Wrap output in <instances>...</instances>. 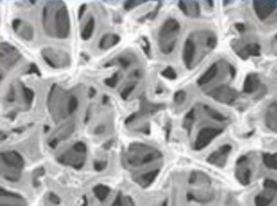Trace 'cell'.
I'll use <instances>...</instances> for the list:
<instances>
[{
	"instance_id": "1",
	"label": "cell",
	"mask_w": 277,
	"mask_h": 206,
	"mask_svg": "<svg viewBox=\"0 0 277 206\" xmlns=\"http://www.w3.org/2000/svg\"><path fill=\"white\" fill-rule=\"evenodd\" d=\"M42 23L47 34L60 39L68 38L70 33L69 11L64 2L50 1L42 11Z\"/></svg>"
},
{
	"instance_id": "2",
	"label": "cell",
	"mask_w": 277,
	"mask_h": 206,
	"mask_svg": "<svg viewBox=\"0 0 277 206\" xmlns=\"http://www.w3.org/2000/svg\"><path fill=\"white\" fill-rule=\"evenodd\" d=\"M180 25L174 18H169L161 26L158 34L159 48L162 53L171 54L176 46Z\"/></svg>"
},
{
	"instance_id": "3",
	"label": "cell",
	"mask_w": 277,
	"mask_h": 206,
	"mask_svg": "<svg viewBox=\"0 0 277 206\" xmlns=\"http://www.w3.org/2000/svg\"><path fill=\"white\" fill-rule=\"evenodd\" d=\"M42 58L46 63L53 69H63L70 65V58L63 50L46 48L41 51Z\"/></svg>"
},
{
	"instance_id": "4",
	"label": "cell",
	"mask_w": 277,
	"mask_h": 206,
	"mask_svg": "<svg viewBox=\"0 0 277 206\" xmlns=\"http://www.w3.org/2000/svg\"><path fill=\"white\" fill-rule=\"evenodd\" d=\"M277 182L267 178L263 183V190L255 197V206H270L277 197Z\"/></svg>"
},
{
	"instance_id": "5",
	"label": "cell",
	"mask_w": 277,
	"mask_h": 206,
	"mask_svg": "<svg viewBox=\"0 0 277 206\" xmlns=\"http://www.w3.org/2000/svg\"><path fill=\"white\" fill-rule=\"evenodd\" d=\"M209 95L219 103L232 105L237 100L239 94L236 90H234L228 85L223 84V85L218 86L216 88L212 90L209 93Z\"/></svg>"
},
{
	"instance_id": "6",
	"label": "cell",
	"mask_w": 277,
	"mask_h": 206,
	"mask_svg": "<svg viewBox=\"0 0 277 206\" xmlns=\"http://www.w3.org/2000/svg\"><path fill=\"white\" fill-rule=\"evenodd\" d=\"M223 133V128H204L199 131L197 139L195 141V149L200 151L207 147L214 138L217 137L219 135Z\"/></svg>"
},
{
	"instance_id": "7",
	"label": "cell",
	"mask_w": 277,
	"mask_h": 206,
	"mask_svg": "<svg viewBox=\"0 0 277 206\" xmlns=\"http://www.w3.org/2000/svg\"><path fill=\"white\" fill-rule=\"evenodd\" d=\"M235 176L243 186H247L251 181V170L247 156H241L236 163Z\"/></svg>"
},
{
	"instance_id": "8",
	"label": "cell",
	"mask_w": 277,
	"mask_h": 206,
	"mask_svg": "<svg viewBox=\"0 0 277 206\" xmlns=\"http://www.w3.org/2000/svg\"><path fill=\"white\" fill-rule=\"evenodd\" d=\"M253 7L257 17L261 21L267 19L273 12L277 8V1L275 0H261L254 1Z\"/></svg>"
},
{
	"instance_id": "9",
	"label": "cell",
	"mask_w": 277,
	"mask_h": 206,
	"mask_svg": "<svg viewBox=\"0 0 277 206\" xmlns=\"http://www.w3.org/2000/svg\"><path fill=\"white\" fill-rule=\"evenodd\" d=\"M20 59V54L15 47L6 42L1 43V63L2 66L11 68Z\"/></svg>"
},
{
	"instance_id": "10",
	"label": "cell",
	"mask_w": 277,
	"mask_h": 206,
	"mask_svg": "<svg viewBox=\"0 0 277 206\" xmlns=\"http://www.w3.org/2000/svg\"><path fill=\"white\" fill-rule=\"evenodd\" d=\"M231 151L232 146L230 144H223L209 155L208 162L217 167H223L227 162L228 156Z\"/></svg>"
},
{
	"instance_id": "11",
	"label": "cell",
	"mask_w": 277,
	"mask_h": 206,
	"mask_svg": "<svg viewBox=\"0 0 277 206\" xmlns=\"http://www.w3.org/2000/svg\"><path fill=\"white\" fill-rule=\"evenodd\" d=\"M196 53H197V48L193 40L190 39H187L183 48L184 64L187 67V69H191Z\"/></svg>"
},
{
	"instance_id": "12",
	"label": "cell",
	"mask_w": 277,
	"mask_h": 206,
	"mask_svg": "<svg viewBox=\"0 0 277 206\" xmlns=\"http://www.w3.org/2000/svg\"><path fill=\"white\" fill-rule=\"evenodd\" d=\"M13 30L26 40H31L34 37V31L30 25H25L20 19H15L12 24Z\"/></svg>"
},
{
	"instance_id": "13",
	"label": "cell",
	"mask_w": 277,
	"mask_h": 206,
	"mask_svg": "<svg viewBox=\"0 0 277 206\" xmlns=\"http://www.w3.org/2000/svg\"><path fill=\"white\" fill-rule=\"evenodd\" d=\"M178 7L184 15L190 17H198L200 15V7L196 1H179Z\"/></svg>"
},
{
	"instance_id": "14",
	"label": "cell",
	"mask_w": 277,
	"mask_h": 206,
	"mask_svg": "<svg viewBox=\"0 0 277 206\" xmlns=\"http://www.w3.org/2000/svg\"><path fill=\"white\" fill-rule=\"evenodd\" d=\"M260 84V79L257 74H249L247 75L244 85H243V92L247 94H251L257 91Z\"/></svg>"
},
{
	"instance_id": "15",
	"label": "cell",
	"mask_w": 277,
	"mask_h": 206,
	"mask_svg": "<svg viewBox=\"0 0 277 206\" xmlns=\"http://www.w3.org/2000/svg\"><path fill=\"white\" fill-rule=\"evenodd\" d=\"M189 199L198 203H208L213 199V192L211 190H200V191H192L188 193Z\"/></svg>"
},
{
	"instance_id": "16",
	"label": "cell",
	"mask_w": 277,
	"mask_h": 206,
	"mask_svg": "<svg viewBox=\"0 0 277 206\" xmlns=\"http://www.w3.org/2000/svg\"><path fill=\"white\" fill-rule=\"evenodd\" d=\"M119 40H120V37L118 34H108L104 35L100 40L99 48L104 49V50H107V49L114 47L115 45L118 44Z\"/></svg>"
},
{
	"instance_id": "17",
	"label": "cell",
	"mask_w": 277,
	"mask_h": 206,
	"mask_svg": "<svg viewBox=\"0 0 277 206\" xmlns=\"http://www.w3.org/2000/svg\"><path fill=\"white\" fill-rule=\"evenodd\" d=\"M266 122L268 128L277 131V102L273 103L267 109Z\"/></svg>"
},
{
	"instance_id": "18",
	"label": "cell",
	"mask_w": 277,
	"mask_h": 206,
	"mask_svg": "<svg viewBox=\"0 0 277 206\" xmlns=\"http://www.w3.org/2000/svg\"><path fill=\"white\" fill-rule=\"evenodd\" d=\"M238 54L242 59H246L249 56L258 57L261 54V48L257 43H249L241 49V51L238 52Z\"/></svg>"
},
{
	"instance_id": "19",
	"label": "cell",
	"mask_w": 277,
	"mask_h": 206,
	"mask_svg": "<svg viewBox=\"0 0 277 206\" xmlns=\"http://www.w3.org/2000/svg\"><path fill=\"white\" fill-rule=\"evenodd\" d=\"M218 65L216 63L212 65L209 69L204 73L201 77L198 80V84L199 86H203L205 84L210 83L213 80L215 75L217 74Z\"/></svg>"
},
{
	"instance_id": "20",
	"label": "cell",
	"mask_w": 277,
	"mask_h": 206,
	"mask_svg": "<svg viewBox=\"0 0 277 206\" xmlns=\"http://www.w3.org/2000/svg\"><path fill=\"white\" fill-rule=\"evenodd\" d=\"M94 27H95V20L94 17H90L87 21L86 25L84 27V29L81 33V38L84 40H88L92 37L94 33Z\"/></svg>"
},
{
	"instance_id": "21",
	"label": "cell",
	"mask_w": 277,
	"mask_h": 206,
	"mask_svg": "<svg viewBox=\"0 0 277 206\" xmlns=\"http://www.w3.org/2000/svg\"><path fill=\"white\" fill-rule=\"evenodd\" d=\"M263 162L269 170L277 171V153L263 154Z\"/></svg>"
},
{
	"instance_id": "22",
	"label": "cell",
	"mask_w": 277,
	"mask_h": 206,
	"mask_svg": "<svg viewBox=\"0 0 277 206\" xmlns=\"http://www.w3.org/2000/svg\"><path fill=\"white\" fill-rule=\"evenodd\" d=\"M204 109H205L206 113L208 114V116H209L213 120H216L219 122H223V121H226V119H227V118L225 116H223L222 113L219 112L213 108H210L209 106H205Z\"/></svg>"
},
{
	"instance_id": "23",
	"label": "cell",
	"mask_w": 277,
	"mask_h": 206,
	"mask_svg": "<svg viewBox=\"0 0 277 206\" xmlns=\"http://www.w3.org/2000/svg\"><path fill=\"white\" fill-rule=\"evenodd\" d=\"M194 121H195V111H194V109H192L191 111H189L187 114L186 118L184 119V128L189 131L192 128Z\"/></svg>"
},
{
	"instance_id": "24",
	"label": "cell",
	"mask_w": 277,
	"mask_h": 206,
	"mask_svg": "<svg viewBox=\"0 0 277 206\" xmlns=\"http://www.w3.org/2000/svg\"><path fill=\"white\" fill-rule=\"evenodd\" d=\"M119 81V73H115L112 74L109 78L105 79L104 80V84H106L108 87L110 88H114Z\"/></svg>"
},
{
	"instance_id": "25",
	"label": "cell",
	"mask_w": 277,
	"mask_h": 206,
	"mask_svg": "<svg viewBox=\"0 0 277 206\" xmlns=\"http://www.w3.org/2000/svg\"><path fill=\"white\" fill-rule=\"evenodd\" d=\"M137 83H131V84H128L125 88L122 90V92L120 93V96L122 97L124 100H127L131 93L133 92L135 88H136Z\"/></svg>"
},
{
	"instance_id": "26",
	"label": "cell",
	"mask_w": 277,
	"mask_h": 206,
	"mask_svg": "<svg viewBox=\"0 0 277 206\" xmlns=\"http://www.w3.org/2000/svg\"><path fill=\"white\" fill-rule=\"evenodd\" d=\"M162 75L164 76L165 78L171 79V80L177 78V74L172 67H168V68L164 69V71H162Z\"/></svg>"
},
{
	"instance_id": "27",
	"label": "cell",
	"mask_w": 277,
	"mask_h": 206,
	"mask_svg": "<svg viewBox=\"0 0 277 206\" xmlns=\"http://www.w3.org/2000/svg\"><path fill=\"white\" fill-rule=\"evenodd\" d=\"M116 61H117V64L122 67V69H128L131 64V60L129 59V57H125V56H120L116 59Z\"/></svg>"
},
{
	"instance_id": "28",
	"label": "cell",
	"mask_w": 277,
	"mask_h": 206,
	"mask_svg": "<svg viewBox=\"0 0 277 206\" xmlns=\"http://www.w3.org/2000/svg\"><path fill=\"white\" fill-rule=\"evenodd\" d=\"M146 1H136V0H132V1H127L125 2L124 4V8L127 10V11H129V10L133 9L136 6H138V5H142L145 3Z\"/></svg>"
},
{
	"instance_id": "29",
	"label": "cell",
	"mask_w": 277,
	"mask_h": 206,
	"mask_svg": "<svg viewBox=\"0 0 277 206\" xmlns=\"http://www.w3.org/2000/svg\"><path fill=\"white\" fill-rule=\"evenodd\" d=\"M174 103L178 105H180L185 102L186 99V93L184 91H178L174 94Z\"/></svg>"
},
{
	"instance_id": "30",
	"label": "cell",
	"mask_w": 277,
	"mask_h": 206,
	"mask_svg": "<svg viewBox=\"0 0 277 206\" xmlns=\"http://www.w3.org/2000/svg\"><path fill=\"white\" fill-rule=\"evenodd\" d=\"M108 188L107 187H97L96 188V194H97V196L101 198V199H103L104 197L107 196V194H108Z\"/></svg>"
},
{
	"instance_id": "31",
	"label": "cell",
	"mask_w": 277,
	"mask_h": 206,
	"mask_svg": "<svg viewBox=\"0 0 277 206\" xmlns=\"http://www.w3.org/2000/svg\"><path fill=\"white\" fill-rule=\"evenodd\" d=\"M161 5H162V3H161V2H159L158 5L154 8V11H153V12H151V13H149L148 15L144 16V19H154V17L157 15V13H158L159 10L161 8Z\"/></svg>"
},
{
	"instance_id": "32",
	"label": "cell",
	"mask_w": 277,
	"mask_h": 206,
	"mask_svg": "<svg viewBox=\"0 0 277 206\" xmlns=\"http://www.w3.org/2000/svg\"><path fill=\"white\" fill-rule=\"evenodd\" d=\"M142 43H144V44H142V48L144 49L145 54L149 56L150 55V45H149L148 39H146L145 37H143V42Z\"/></svg>"
},
{
	"instance_id": "33",
	"label": "cell",
	"mask_w": 277,
	"mask_h": 206,
	"mask_svg": "<svg viewBox=\"0 0 277 206\" xmlns=\"http://www.w3.org/2000/svg\"><path fill=\"white\" fill-rule=\"evenodd\" d=\"M28 71H29V72H28L29 74H36L37 75H39V76L40 75V71H39V69H38L37 66H36L35 63L31 65Z\"/></svg>"
},
{
	"instance_id": "34",
	"label": "cell",
	"mask_w": 277,
	"mask_h": 206,
	"mask_svg": "<svg viewBox=\"0 0 277 206\" xmlns=\"http://www.w3.org/2000/svg\"><path fill=\"white\" fill-rule=\"evenodd\" d=\"M86 9V5H82L80 6L79 12H78V18L79 20H81L82 18V16L84 15V11Z\"/></svg>"
},
{
	"instance_id": "35",
	"label": "cell",
	"mask_w": 277,
	"mask_h": 206,
	"mask_svg": "<svg viewBox=\"0 0 277 206\" xmlns=\"http://www.w3.org/2000/svg\"><path fill=\"white\" fill-rule=\"evenodd\" d=\"M235 27H236V29H237L239 32H241V33L245 31V26H244L243 24H236V25H235Z\"/></svg>"
},
{
	"instance_id": "36",
	"label": "cell",
	"mask_w": 277,
	"mask_h": 206,
	"mask_svg": "<svg viewBox=\"0 0 277 206\" xmlns=\"http://www.w3.org/2000/svg\"><path fill=\"white\" fill-rule=\"evenodd\" d=\"M95 94H96V90H95L94 87H91L89 90L90 98H93L94 96H95Z\"/></svg>"
},
{
	"instance_id": "37",
	"label": "cell",
	"mask_w": 277,
	"mask_h": 206,
	"mask_svg": "<svg viewBox=\"0 0 277 206\" xmlns=\"http://www.w3.org/2000/svg\"><path fill=\"white\" fill-rule=\"evenodd\" d=\"M227 206H238L237 204H235L234 202H231V203H229V204H228Z\"/></svg>"
},
{
	"instance_id": "38",
	"label": "cell",
	"mask_w": 277,
	"mask_h": 206,
	"mask_svg": "<svg viewBox=\"0 0 277 206\" xmlns=\"http://www.w3.org/2000/svg\"><path fill=\"white\" fill-rule=\"evenodd\" d=\"M276 39H277V36H276Z\"/></svg>"
}]
</instances>
